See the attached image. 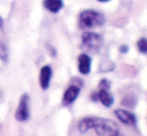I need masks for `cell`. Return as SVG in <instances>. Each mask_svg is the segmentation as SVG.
<instances>
[{
	"label": "cell",
	"mask_w": 147,
	"mask_h": 136,
	"mask_svg": "<svg viewBox=\"0 0 147 136\" xmlns=\"http://www.w3.org/2000/svg\"><path fill=\"white\" fill-rule=\"evenodd\" d=\"M80 92V88L76 85H71L66 89V91L63 94V98H62V103L63 105H69L73 103L78 97Z\"/></svg>",
	"instance_id": "obj_6"
},
{
	"label": "cell",
	"mask_w": 147,
	"mask_h": 136,
	"mask_svg": "<svg viewBox=\"0 0 147 136\" xmlns=\"http://www.w3.org/2000/svg\"><path fill=\"white\" fill-rule=\"evenodd\" d=\"M97 100H99L105 107H110L114 102L113 96L108 92V90L99 89L97 92Z\"/></svg>",
	"instance_id": "obj_9"
},
{
	"label": "cell",
	"mask_w": 147,
	"mask_h": 136,
	"mask_svg": "<svg viewBox=\"0 0 147 136\" xmlns=\"http://www.w3.org/2000/svg\"><path fill=\"white\" fill-rule=\"evenodd\" d=\"M105 23V17L102 13L95 10H83L79 14V26L80 28H92L102 26Z\"/></svg>",
	"instance_id": "obj_2"
},
{
	"label": "cell",
	"mask_w": 147,
	"mask_h": 136,
	"mask_svg": "<svg viewBox=\"0 0 147 136\" xmlns=\"http://www.w3.org/2000/svg\"><path fill=\"white\" fill-rule=\"evenodd\" d=\"M78 70L81 74L87 75L91 70V58L87 54H80L78 56Z\"/></svg>",
	"instance_id": "obj_8"
},
{
	"label": "cell",
	"mask_w": 147,
	"mask_h": 136,
	"mask_svg": "<svg viewBox=\"0 0 147 136\" xmlns=\"http://www.w3.org/2000/svg\"><path fill=\"white\" fill-rule=\"evenodd\" d=\"M6 57H7V50L3 44H0V58L6 60Z\"/></svg>",
	"instance_id": "obj_13"
},
{
	"label": "cell",
	"mask_w": 147,
	"mask_h": 136,
	"mask_svg": "<svg viewBox=\"0 0 147 136\" xmlns=\"http://www.w3.org/2000/svg\"><path fill=\"white\" fill-rule=\"evenodd\" d=\"M117 136H122V135H120V134H118V135H117Z\"/></svg>",
	"instance_id": "obj_17"
},
{
	"label": "cell",
	"mask_w": 147,
	"mask_h": 136,
	"mask_svg": "<svg viewBox=\"0 0 147 136\" xmlns=\"http://www.w3.org/2000/svg\"><path fill=\"white\" fill-rule=\"evenodd\" d=\"M128 46L127 45H121V46L119 47V51L121 53H127L128 52Z\"/></svg>",
	"instance_id": "obj_14"
},
{
	"label": "cell",
	"mask_w": 147,
	"mask_h": 136,
	"mask_svg": "<svg viewBox=\"0 0 147 136\" xmlns=\"http://www.w3.org/2000/svg\"><path fill=\"white\" fill-rule=\"evenodd\" d=\"M90 129H94L99 136H117L119 134L118 125L114 121L99 117H86L78 123V130L84 134Z\"/></svg>",
	"instance_id": "obj_1"
},
{
	"label": "cell",
	"mask_w": 147,
	"mask_h": 136,
	"mask_svg": "<svg viewBox=\"0 0 147 136\" xmlns=\"http://www.w3.org/2000/svg\"><path fill=\"white\" fill-rule=\"evenodd\" d=\"M0 28H3V19H2V17H0Z\"/></svg>",
	"instance_id": "obj_15"
},
{
	"label": "cell",
	"mask_w": 147,
	"mask_h": 136,
	"mask_svg": "<svg viewBox=\"0 0 147 136\" xmlns=\"http://www.w3.org/2000/svg\"><path fill=\"white\" fill-rule=\"evenodd\" d=\"M97 1H99V2H108V1H110V0H97Z\"/></svg>",
	"instance_id": "obj_16"
},
{
	"label": "cell",
	"mask_w": 147,
	"mask_h": 136,
	"mask_svg": "<svg viewBox=\"0 0 147 136\" xmlns=\"http://www.w3.org/2000/svg\"><path fill=\"white\" fill-rule=\"evenodd\" d=\"M29 118V96L23 94L19 100V104L15 112V119L20 122L26 121Z\"/></svg>",
	"instance_id": "obj_4"
},
{
	"label": "cell",
	"mask_w": 147,
	"mask_h": 136,
	"mask_svg": "<svg viewBox=\"0 0 147 136\" xmlns=\"http://www.w3.org/2000/svg\"><path fill=\"white\" fill-rule=\"evenodd\" d=\"M114 114L123 124L130 125V126L136 124V116L130 111L125 109H116L114 110Z\"/></svg>",
	"instance_id": "obj_5"
},
{
	"label": "cell",
	"mask_w": 147,
	"mask_h": 136,
	"mask_svg": "<svg viewBox=\"0 0 147 136\" xmlns=\"http://www.w3.org/2000/svg\"><path fill=\"white\" fill-rule=\"evenodd\" d=\"M82 44L92 52H97L102 47L103 38L101 35L93 32H85L82 35Z\"/></svg>",
	"instance_id": "obj_3"
},
{
	"label": "cell",
	"mask_w": 147,
	"mask_h": 136,
	"mask_svg": "<svg viewBox=\"0 0 147 136\" xmlns=\"http://www.w3.org/2000/svg\"><path fill=\"white\" fill-rule=\"evenodd\" d=\"M51 76H52V69L48 65H45L41 68L40 74H39V84L42 89L46 90L50 84Z\"/></svg>",
	"instance_id": "obj_7"
},
{
	"label": "cell",
	"mask_w": 147,
	"mask_h": 136,
	"mask_svg": "<svg viewBox=\"0 0 147 136\" xmlns=\"http://www.w3.org/2000/svg\"><path fill=\"white\" fill-rule=\"evenodd\" d=\"M43 5L48 11L58 13L63 7V0H44Z\"/></svg>",
	"instance_id": "obj_10"
},
{
	"label": "cell",
	"mask_w": 147,
	"mask_h": 136,
	"mask_svg": "<svg viewBox=\"0 0 147 136\" xmlns=\"http://www.w3.org/2000/svg\"><path fill=\"white\" fill-rule=\"evenodd\" d=\"M137 48L139 50V52L147 54V39L142 37L138 40L137 42Z\"/></svg>",
	"instance_id": "obj_11"
},
{
	"label": "cell",
	"mask_w": 147,
	"mask_h": 136,
	"mask_svg": "<svg viewBox=\"0 0 147 136\" xmlns=\"http://www.w3.org/2000/svg\"><path fill=\"white\" fill-rule=\"evenodd\" d=\"M99 89H104V90H108L110 88V82L108 81L107 79H102L100 80L98 85Z\"/></svg>",
	"instance_id": "obj_12"
}]
</instances>
